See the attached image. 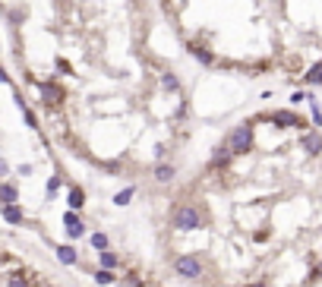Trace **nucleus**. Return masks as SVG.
Wrapping results in <instances>:
<instances>
[{
  "label": "nucleus",
  "mask_w": 322,
  "mask_h": 287,
  "mask_svg": "<svg viewBox=\"0 0 322 287\" xmlns=\"http://www.w3.org/2000/svg\"><path fill=\"white\" fill-rule=\"evenodd\" d=\"M177 41L227 73L278 70V0H155Z\"/></svg>",
  "instance_id": "f257e3e1"
},
{
  "label": "nucleus",
  "mask_w": 322,
  "mask_h": 287,
  "mask_svg": "<svg viewBox=\"0 0 322 287\" xmlns=\"http://www.w3.org/2000/svg\"><path fill=\"white\" fill-rule=\"evenodd\" d=\"M278 70L322 85V0H278Z\"/></svg>",
  "instance_id": "f03ea898"
},
{
  "label": "nucleus",
  "mask_w": 322,
  "mask_h": 287,
  "mask_svg": "<svg viewBox=\"0 0 322 287\" xmlns=\"http://www.w3.org/2000/svg\"><path fill=\"white\" fill-rule=\"evenodd\" d=\"M3 215H6V221H10V224H19V221H22V211H19L16 205H3Z\"/></svg>",
  "instance_id": "7ed1b4c3"
},
{
  "label": "nucleus",
  "mask_w": 322,
  "mask_h": 287,
  "mask_svg": "<svg viewBox=\"0 0 322 287\" xmlns=\"http://www.w3.org/2000/svg\"><path fill=\"white\" fill-rule=\"evenodd\" d=\"M0 202H3V205H13V202H16V190H13V186H0Z\"/></svg>",
  "instance_id": "20e7f679"
},
{
  "label": "nucleus",
  "mask_w": 322,
  "mask_h": 287,
  "mask_svg": "<svg viewBox=\"0 0 322 287\" xmlns=\"http://www.w3.org/2000/svg\"><path fill=\"white\" fill-rule=\"evenodd\" d=\"M10 287H25V281H22L19 275H13V278H10Z\"/></svg>",
  "instance_id": "39448f33"
}]
</instances>
